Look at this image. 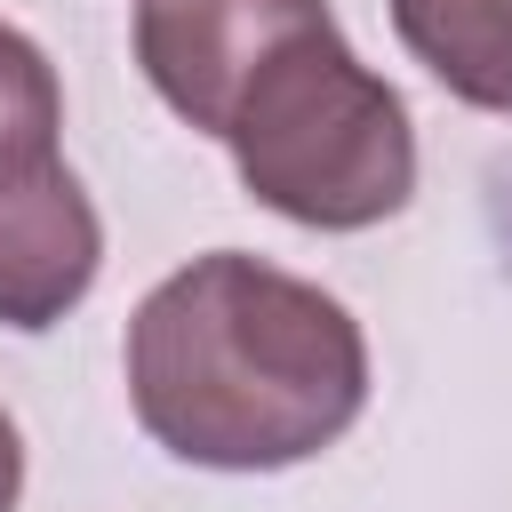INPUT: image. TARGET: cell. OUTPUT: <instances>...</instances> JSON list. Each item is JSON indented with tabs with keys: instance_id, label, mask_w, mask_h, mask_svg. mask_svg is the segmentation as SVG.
Wrapping results in <instances>:
<instances>
[{
	"instance_id": "3957f363",
	"label": "cell",
	"mask_w": 512,
	"mask_h": 512,
	"mask_svg": "<svg viewBox=\"0 0 512 512\" xmlns=\"http://www.w3.org/2000/svg\"><path fill=\"white\" fill-rule=\"evenodd\" d=\"M320 16L328 0H136V56L168 112L216 136L240 80Z\"/></svg>"
},
{
	"instance_id": "ba28073f",
	"label": "cell",
	"mask_w": 512,
	"mask_h": 512,
	"mask_svg": "<svg viewBox=\"0 0 512 512\" xmlns=\"http://www.w3.org/2000/svg\"><path fill=\"white\" fill-rule=\"evenodd\" d=\"M496 224H504V248H512V176L496 184Z\"/></svg>"
},
{
	"instance_id": "6da1fadb",
	"label": "cell",
	"mask_w": 512,
	"mask_h": 512,
	"mask_svg": "<svg viewBox=\"0 0 512 512\" xmlns=\"http://www.w3.org/2000/svg\"><path fill=\"white\" fill-rule=\"evenodd\" d=\"M136 424L208 472H280L344 440L368 400L360 320L240 248L192 256L128 320Z\"/></svg>"
},
{
	"instance_id": "277c9868",
	"label": "cell",
	"mask_w": 512,
	"mask_h": 512,
	"mask_svg": "<svg viewBox=\"0 0 512 512\" xmlns=\"http://www.w3.org/2000/svg\"><path fill=\"white\" fill-rule=\"evenodd\" d=\"M96 256H104V232H96L80 176H64L32 200H0V320L56 328L88 296Z\"/></svg>"
},
{
	"instance_id": "52a82bcc",
	"label": "cell",
	"mask_w": 512,
	"mask_h": 512,
	"mask_svg": "<svg viewBox=\"0 0 512 512\" xmlns=\"http://www.w3.org/2000/svg\"><path fill=\"white\" fill-rule=\"evenodd\" d=\"M16 488H24V448H16V424L0 416V512H16Z\"/></svg>"
},
{
	"instance_id": "5b68a950",
	"label": "cell",
	"mask_w": 512,
	"mask_h": 512,
	"mask_svg": "<svg viewBox=\"0 0 512 512\" xmlns=\"http://www.w3.org/2000/svg\"><path fill=\"white\" fill-rule=\"evenodd\" d=\"M392 32L448 96L512 112V0H392Z\"/></svg>"
},
{
	"instance_id": "7a4b0ae2",
	"label": "cell",
	"mask_w": 512,
	"mask_h": 512,
	"mask_svg": "<svg viewBox=\"0 0 512 512\" xmlns=\"http://www.w3.org/2000/svg\"><path fill=\"white\" fill-rule=\"evenodd\" d=\"M240 160V184L312 224V232H360L408 208L416 192V136L408 104L344 48L336 16L288 32L232 96L216 128Z\"/></svg>"
},
{
	"instance_id": "8992f818",
	"label": "cell",
	"mask_w": 512,
	"mask_h": 512,
	"mask_svg": "<svg viewBox=\"0 0 512 512\" xmlns=\"http://www.w3.org/2000/svg\"><path fill=\"white\" fill-rule=\"evenodd\" d=\"M56 128H64V96L48 56L16 24H0V200H32L72 176L56 152Z\"/></svg>"
}]
</instances>
